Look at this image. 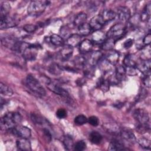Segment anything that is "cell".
<instances>
[{"mask_svg": "<svg viewBox=\"0 0 151 151\" xmlns=\"http://www.w3.org/2000/svg\"><path fill=\"white\" fill-rule=\"evenodd\" d=\"M42 132H43L44 135L45 137L46 138V139L48 142H50L52 139V136H51V134L50 132L48 130V129L44 128L42 129Z\"/></svg>", "mask_w": 151, "mask_h": 151, "instance_id": "cell-44", "label": "cell"}, {"mask_svg": "<svg viewBox=\"0 0 151 151\" xmlns=\"http://www.w3.org/2000/svg\"><path fill=\"white\" fill-rule=\"evenodd\" d=\"M150 41H151V35H150V32L144 37L143 38V42L144 43V44L146 45H148L150 44Z\"/></svg>", "mask_w": 151, "mask_h": 151, "instance_id": "cell-45", "label": "cell"}, {"mask_svg": "<svg viewBox=\"0 0 151 151\" xmlns=\"http://www.w3.org/2000/svg\"><path fill=\"white\" fill-rule=\"evenodd\" d=\"M60 57L64 61H67L72 56L73 53V47L66 44L64 45L60 51Z\"/></svg>", "mask_w": 151, "mask_h": 151, "instance_id": "cell-12", "label": "cell"}, {"mask_svg": "<svg viewBox=\"0 0 151 151\" xmlns=\"http://www.w3.org/2000/svg\"><path fill=\"white\" fill-rule=\"evenodd\" d=\"M37 29V27L33 24H26L23 27V29L28 33L33 32Z\"/></svg>", "mask_w": 151, "mask_h": 151, "instance_id": "cell-40", "label": "cell"}, {"mask_svg": "<svg viewBox=\"0 0 151 151\" xmlns=\"http://www.w3.org/2000/svg\"><path fill=\"white\" fill-rule=\"evenodd\" d=\"M17 146L19 150L22 151L31 150V145L28 139L19 138L17 140Z\"/></svg>", "mask_w": 151, "mask_h": 151, "instance_id": "cell-16", "label": "cell"}, {"mask_svg": "<svg viewBox=\"0 0 151 151\" xmlns=\"http://www.w3.org/2000/svg\"><path fill=\"white\" fill-rule=\"evenodd\" d=\"M81 40V36L78 35V34H71L67 39V44L74 47L80 45Z\"/></svg>", "mask_w": 151, "mask_h": 151, "instance_id": "cell-21", "label": "cell"}, {"mask_svg": "<svg viewBox=\"0 0 151 151\" xmlns=\"http://www.w3.org/2000/svg\"><path fill=\"white\" fill-rule=\"evenodd\" d=\"M137 61L133 54H128L125 56L123 60V64L125 67H136Z\"/></svg>", "mask_w": 151, "mask_h": 151, "instance_id": "cell-22", "label": "cell"}, {"mask_svg": "<svg viewBox=\"0 0 151 151\" xmlns=\"http://www.w3.org/2000/svg\"><path fill=\"white\" fill-rule=\"evenodd\" d=\"M116 14L119 21L122 22H126L130 19V11L127 6H121L118 7Z\"/></svg>", "mask_w": 151, "mask_h": 151, "instance_id": "cell-9", "label": "cell"}, {"mask_svg": "<svg viewBox=\"0 0 151 151\" xmlns=\"http://www.w3.org/2000/svg\"><path fill=\"white\" fill-rule=\"evenodd\" d=\"M91 28L88 23H84L77 27L78 34L80 36H86L88 35L91 32Z\"/></svg>", "mask_w": 151, "mask_h": 151, "instance_id": "cell-25", "label": "cell"}, {"mask_svg": "<svg viewBox=\"0 0 151 151\" xmlns=\"http://www.w3.org/2000/svg\"><path fill=\"white\" fill-rule=\"evenodd\" d=\"M125 149V146L123 143L116 139H113L109 146L108 150H123Z\"/></svg>", "mask_w": 151, "mask_h": 151, "instance_id": "cell-19", "label": "cell"}, {"mask_svg": "<svg viewBox=\"0 0 151 151\" xmlns=\"http://www.w3.org/2000/svg\"><path fill=\"white\" fill-rule=\"evenodd\" d=\"M48 2L42 1H31L28 6V14L34 17L41 15L44 12L47 5H48Z\"/></svg>", "mask_w": 151, "mask_h": 151, "instance_id": "cell-4", "label": "cell"}, {"mask_svg": "<svg viewBox=\"0 0 151 151\" xmlns=\"http://www.w3.org/2000/svg\"><path fill=\"white\" fill-rule=\"evenodd\" d=\"M133 117L137 122L136 129L140 133H145L150 129V119L147 112L137 109L133 112Z\"/></svg>", "mask_w": 151, "mask_h": 151, "instance_id": "cell-1", "label": "cell"}, {"mask_svg": "<svg viewBox=\"0 0 151 151\" xmlns=\"http://www.w3.org/2000/svg\"><path fill=\"white\" fill-rule=\"evenodd\" d=\"M110 85V83L109 80L104 79V78H100L99 80L97 83L98 87L104 92L108 91V90L109 89Z\"/></svg>", "mask_w": 151, "mask_h": 151, "instance_id": "cell-32", "label": "cell"}, {"mask_svg": "<svg viewBox=\"0 0 151 151\" xmlns=\"http://www.w3.org/2000/svg\"><path fill=\"white\" fill-rule=\"evenodd\" d=\"M105 24L104 21L103 20L100 15H96L91 18L90 22V26L91 29H94V31L100 30V29L104 26Z\"/></svg>", "mask_w": 151, "mask_h": 151, "instance_id": "cell-11", "label": "cell"}, {"mask_svg": "<svg viewBox=\"0 0 151 151\" xmlns=\"http://www.w3.org/2000/svg\"><path fill=\"white\" fill-rule=\"evenodd\" d=\"M119 53L114 50H110L106 56V60L111 65H115L119 59Z\"/></svg>", "mask_w": 151, "mask_h": 151, "instance_id": "cell-18", "label": "cell"}, {"mask_svg": "<svg viewBox=\"0 0 151 151\" xmlns=\"http://www.w3.org/2000/svg\"><path fill=\"white\" fill-rule=\"evenodd\" d=\"M10 9H11V6L9 4L8 2H3L1 4V6H0L1 18H3L8 15V13L10 11Z\"/></svg>", "mask_w": 151, "mask_h": 151, "instance_id": "cell-33", "label": "cell"}, {"mask_svg": "<svg viewBox=\"0 0 151 151\" xmlns=\"http://www.w3.org/2000/svg\"><path fill=\"white\" fill-rule=\"evenodd\" d=\"M143 83L146 87H150V74L145 75V77L143 78Z\"/></svg>", "mask_w": 151, "mask_h": 151, "instance_id": "cell-43", "label": "cell"}, {"mask_svg": "<svg viewBox=\"0 0 151 151\" xmlns=\"http://www.w3.org/2000/svg\"><path fill=\"white\" fill-rule=\"evenodd\" d=\"M136 68L140 71L144 75L150 74V60H143L140 62H137L136 64Z\"/></svg>", "mask_w": 151, "mask_h": 151, "instance_id": "cell-10", "label": "cell"}, {"mask_svg": "<svg viewBox=\"0 0 151 151\" xmlns=\"http://www.w3.org/2000/svg\"><path fill=\"white\" fill-rule=\"evenodd\" d=\"M87 122H88V123L93 126H97L99 124V120L96 116H91L88 119Z\"/></svg>", "mask_w": 151, "mask_h": 151, "instance_id": "cell-41", "label": "cell"}, {"mask_svg": "<svg viewBox=\"0 0 151 151\" xmlns=\"http://www.w3.org/2000/svg\"><path fill=\"white\" fill-rule=\"evenodd\" d=\"M89 139L92 143L97 145L101 143L102 140V136L99 132L93 131L90 134Z\"/></svg>", "mask_w": 151, "mask_h": 151, "instance_id": "cell-29", "label": "cell"}, {"mask_svg": "<svg viewBox=\"0 0 151 151\" xmlns=\"http://www.w3.org/2000/svg\"><path fill=\"white\" fill-rule=\"evenodd\" d=\"M60 32L61 35L60 36L63 38H65L66 40L71 35L70 28L67 25L63 26L60 30Z\"/></svg>", "mask_w": 151, "mask_h": 151, "instance_id": "cell-37", "label": "cell"}, {"mask_svg": "<svg viewBox=\"0 0 151 151\" xmlns=\"http://www.w3.org/2000/svg\"><path fill=\"white\" fill-rule=\"evenodd\" d=\"M31 119L35 124H43L44 123H47V120L44 118L35 113H31Z\"/></svg>", "mask_w": 151, "mask_h": 151, "instance_id": "cell-35", "label": "cell"}, {"mask_svg": "<svg viewBox=\"0 0 151 151\" xmlns=\"http://www.w3.org/2000/svg\"><path fill=\"white\" fill-rule=\"evenodd\" d=\"M18 20L16 18L7 15L5 17L1 18L0 28L1 29H7L15 27L18 24Z\"/></svg>", "mask_w": 151, "mask_h": 151, "instance_id": "cell-8", "label": "cell"}, {"mask_svg": "<svg viewBox=\"0 0 151 151\" xmlns=\"http://www.w3.org/2000/svg\"><path fill=\"white\" fill-rule=\"evenodd\" d=\"M103 20L104 21V23H107L108 22H110L112 20H113L116 16V14L115 12H114L113 10L111 9H104L101 14L100 15Z\"/></svg>", "mask_w": 151, "mask_h": 151, "instance_id": "cell-20", "label": "cell"}, {"mask_svg": "<svg viewBox=\"0 0 151 151\" xmlns=\"http://www.w3.org/2000/svg\"><path fill=\"white\" fill-rule=\"evenodd\" d=\"M50 41L55 46H61L64 43L63 38L58 34H52L50 37Z\"/></svg>", "mask_w": 151, "mask_h": 151, "instance_id": "cell-31", "label": "cell"}, {"mask_svg": "<svg viewBox=\"0 0 151 151\" xmlns=\"http://www.w3.org/2000/svg\"><path fill=\"white\" fill-rule=\"evenodd\" d=\"M137 143L142 148L145 149L149 150L150 149V146H151L150 140L146 138L141 137L139 139L137 140Z\"/></svg>", "mask_w": 151, "mask_h": 151, "instance_id": "cell-36", "label": "cell"}, {"mask_svg": "<svg viewBox=\"0 0 151 151\" xmlns=\"http://www.w3.org/2000/svg\"><path fill=\"white\" fill-rule=\"evenodd\" d=\"M150 5L151 4H150V2L147 4L145 5V8L143 9V12L149 15H150V11H151V5Z\"/></svg>", "mask_w": 151, "mask_h": 151, "instance_id": "cell-48", "label": "cell"}, {"mask_svg": "<svg viewBox=\"0 0 151 151\" xmlns=\"http://www.w3.org/2000/svg\"><path fill=\"white\" fill-rule=\"evenodd\" d=\"M88 119L83 114H79L74 118V123L78 125H83L87 122Z\"/></svg>", "mask_w": 151, "mask_h": 151, "instance_id": "cell-38", "label": "cell"}, {"mask_svg": "<svg viewBox=\"0 0 151 151\" xmlns=\"http://www.w3.org/2000/svg\"><path fill=\"white\" fill-rule=\"evenodd\" d=\"M133 40L129 38L124 42L123 47L125 48H129L130 47H131V46L133 45Z\"/></svg>", "mask_w": 151, "mask_h": 151, "instance_id": "cell-46", "label": "cell"}, {"mask_svg": "<svg viewBox=\"0 0 151 151\" xmlns=\"http://www.w3.org/2000/svg\"><path fill=\"white\" fill-rule=\"evenodd\" d=\"M126 32V28L122 23H117L112 26L107 33V38H111L115 40L122 37Z\"/></svg>", "mask_w": 151, "mask_h": 151, "instance_id": "cell-5", "label": "cell"}, {"mask_svg": "<svg viewBox=\"0 0 151 151\" xmlns=\"http://www.w3.org/2000/svg\"><path fill=\"white\" fill-rule=\"evenodd\" d=\"M0 92L1 94L7 96H12V94H13L12 90L9 87L2 83V82L0 83Z\"/></svg>", "mask_w": 151, "mask_h": 151, "instance_id": "cell-34", "label": "cell"}, {"mask_svg": "<svg viewBox=\"0 0 151 151\" xmlns=\"http://www.w3.org/2000/svg\"><path fill=\"white\" fill-rule=\"evenodd\" d=\"M73 66L76 69L84 68L87 64V60L83 56H77L73 61Z\"/></svg>", "mask_w": 151, "mask_h": 151, "instance_id": "cell-23", "label": "cell"}, {"mask_svg": "<svg viewBox=\"0 0 151 151\" xmlns=\"http://www.w3.org/2000/svg\"><path fill=\"white\" fill-rule=\"evenodd\" d=\"M147 90H146L145 88H143L140 90V92L139 94V99H143L144 98H145L146 97H147Z\"/></svg>", "mask_w": 151, "mask_h": 151, "instance_id": "cell-47", "label": "cell"}, {"mask_svg": "<svg viewBox=\"0 0 151 151\" xmlns=\"http://www.w3.org/2000/svg\"><path fill=\"white\" fill-rule=\"evenodd\" d=\"M56 116L59 119H64L67 116V111L64 109H59L56 112Z\"/></svg>", "mask_w": 151, "mask_h": 151, "instance_id": "cell-42", "label": "cell"}, {"mask_svg": "<svg viewBox=\"0 0 151 151\" xmlns=\"http://www.w3.org/2000/svg\"><path fill=\"white\" fill-rule=\"evenodd\" d=\"M93 45V42L90 40H84L79 45V51L82 54H86L91 51Z\"/></svg>", "mask_w": 151, "mask_h": 151, "instance_id": "cell-17", "label": "cell"}, {"mask_svg": "<svg viewBox=\"0 0 151 151\" xmlns=\"http://www.w3.org/2000/svg\"><path fill=\"white\" fill-rule=\"evenodd\" d=\"M116 40L111 38H107L106 40L102 43L101 48L106 51H110L114 47Z\"/></svg>", "mask_w": 151, "mask_h": 151, "instance_id": "cell-26", "label": "cell"}, {"mask_svg": "<svg viewBox=\"0 0 151 151\" xmlns=\"http://www.w3.org/2000/svg\"><path fill=\"white\" fill-rule=\"evenodd\" d=\"M107 35L101 30L94 31L91 35V41L96 44H102L107 38Z\"/></svg>", "mask_w": 151, "mask_h": 151, "instance_id": "cell-13", "label": "cell"}, {"mask_svg": "<svg viewBox=\"0 0 151 151\" xmlns=\"http://www.w3.org/2000/svg\"><path fill=\"white\" fill-rule=\"evenodd\" d=\"M86 148V143L83 140L77 142L74 145V149L77 151H82Z\"/></svg>", "mask_w": 151, "mask_h": 151, "instance_id": "cell-39", "label": "cell"}, {"mask_svg": "<svg viewBox=\"0 0 151 151\" xmlns=\"http://www.w3.org/2000/svg\"><path fill=\"white\" fill-rule=\"evenodd\" d=\"M63 145L64 147L67 150H71L74 149V141L71 136L69 135H66L64 136L63 139Z\"/></svg>", "mask_w": 151, "mask_h": 151, "instance_id": "cell-30", "label": "cell"}, {"mask_svg": "<svg viewBox=\"0 0 151 151\" xmlns=\"http://www.w3.org/2000/svg\"><path fill=\"white\" fill-rule=\"evenodd\" d=\"M26 84L28 88L36 96L42 97L45 96L46 92L40 81L33 76L28 75L26 78Z\"/></svg>", "mask_w": 151, "mask_h": 151, "instance_id": "cell-3", "label": "cell"}, {"mask_svg": "<svg viewBox=\"0 0 151 151\" xmlns=\"http://www.w3.org/2000/svg\"><path fill=\"white\" fill-rule=\"evenodd\" d=\"M120 136L126 142L129 143H133L136 142V137L133 133H132L130 130L126 129H122L120 131Z\"/></svg>", "mask_w": 151, "mask_h": 151, "instance_id": "cell-14", "label": "cell"}, {"mask_svg": "<svg viewBox=\"0 0 151 151\" xmlns=\"http://www.w3.org/2000/svg\"><path fill=\"white\" fill-rule=\"evenodd\" d=\"M103 55V53L99 51H95L91 52L88 60V64L92 67L96 65L101 61Z\"/></svg>", "mask_w": 151, "mask_h": 151, "instance_id": "cell-15", "label": "cell"}, {"mask_svg": "<svg viewBox=\"0 0 151 151\" xmlns=\"http://www.w3.org/2000/svg\"><path fill=\"white\" fill-rule=\"evenodd\" d=\"M87 19V15L84 12L78 13L74 19V25L77 27L85 23Z\"/></svg>", "mask_w": 151, "mask_h": 151, "instance_id": "cell-27", "label": "cell"}, {"mask_svg": "<svg viewBox=\"0 0 151 151\" xmlns=\"http://www.w3.org/2000/svg\"><path fill=\"white\" fill-rule=\"evenodd\" d=\"M22 121V116L18 113L9 112L1 119V128L3 130H11Z\"/></svg>", "mask_w": 151, "mask_h": 151, "instance_id": "cell-2", "label": "cell"}, {"mask_svg": "<svg viewBox=\"0 0 151 151\" xmlns=\"http://www.w3.org/2000/svg\"><path fill=\"white\" fill-rule=\"evenodd\" d=\"M48 88L54 92V93L63 97V98H65L66 99H70V96L68 93L67 90H65L64 88H63L60 86L58 85L57 84L53 83L51 80L46 84Z\"/></svg>", "mask_w": 151, "mask_h": 151, "instance_id": "cell-6", "label": "cell"}, {"mask_svg": "<svg viewBox=\"0 0 151 151\" xmlns=\"http://www.w3.org/2000/svg\"><path fill=\"white\" fill-rule=\"evenodd\" d=\"M17 136L21 138L28 139L31 135V131L29 128L24 126H17L11 130Z\"/></svg>", "mask_w": 151, "mask_h": 151, "instance_id": "cell-7", "label": "cell"}, {"mask_svg": "<svg viewBox=\"0 0 151 151\" xmlns=\"http://www.w3.org/2000/svg\"><path fill=\"white\" fill-rule=\"evenodd\" d=\"M48 72L55 76L60 75L62 73V68L61 67L56 63H51L48 68Z\"/></svg>", "mask_w": 151, "mask_h": 151, "instance_id": "cell-28", "label": "cell"}, {"mask_svg": "<svg viewBox=\"0 0 151 151\" xmlns=\"http://www.w3.org/2000/svg\"><path fill=\"white\" fill-rule=\"evenodd\" d=\"M126 74V68L123 65H119L116 68L115 77L118 81H122L124 79Z\"/></svg>", "mask_w": 151, "mask_h": 151, "instance_id": "cell-24", "label": "cell"}]
</instances>
